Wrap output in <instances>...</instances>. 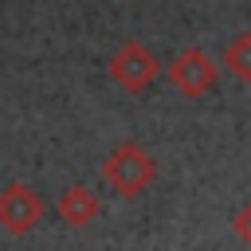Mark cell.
Segmentation results:
<instances>
[{"label": "cell", "mask_w": 251, "mask_h": 251, "mask_svg": "<svg viewBox=\"0 0 251 251\" xmlns=\"http://www.w3.org/2000/svg\"><path fill=\"white\" fill-rule=\"evenodd\" d=\"M231 231H235V239H239V243H247V247H251V200H247V204H239V208L231 212Z\"/></svg>", "instance_id": "7"}, {"label": "cell", "mask_w": 251, "mask_h": 251, "mask_svg": "<svg viewBox=\"0 0 251 251\" xmlns=\"http://www.w3.org/2000/svg\"><path fill=\"white\" fill-rule=\"evenodd\" d=\"M43 212H47V204H43V196H39L31 184L8 180V184L0 188V227H4L8 235H27V231L43 220Z\"/></svg>", "instance_id": "4"}, {"label": "cell", "mask_w": 251, "mask_h": 251, "mask_svg": "<svg viewBox=\"0 0 251 251\" xmlns=\"http://www.w3.org/2000/svg\"><path fill=\"white\" fill-rule=\"evenodd\" d=\"M98 212H102V204H98V196L86 184H71V188H63L55 196V216L67 227H86V224H94Z\"/></svg>", "instance_id": "5"}, {"label": "cell", "mask_w": 251, "mask_h": 251, "mask_svg": "<svg viewBox=\"0 0 251 251\" xmlns=\"http://www.w3.org/2000/svg\"><path fill=\"white\" fill-rule=\"evenodd\" d=\"M102 180L118 192V196H126V200H133V196H141L153 180H157V161L137 145V141H118L110 153H106V161H102Z\"/></svg>", "instance_id": "1"}, {"label": "cell", "mask_w": 251, "mask_h": 251, "mask_svg": "<svg viewBox=\"0 0 251 251\" xmlns=\"http://www.w3.org/2000/svg\"><path fill=\"white\" fill-rule=\"evenodd\" d=\"M224 67H227L243 86H251V31H239V35L227 39V47H224Z\"/></svg>", "instance_id": "6"}, {"label": "cell", "mask_w": 251, "mask_h": 251, "mask_svg": "<svg viewBox=\"0 0 251 251\" xmlns=\"http://www.w3.org/2000/svg\"><path fill=\"white\" fill-rule=\"evenodd\" d=\"M165 75H169V82H173L176 94L200 98V94H208L212 82H216V59H212L204 47L188 43V47H180V51L173 55V63L165 67Z\"/></svg>", "instance_id": "3"}, {"label": "cell", "mask_w": 251, "mask_h": 251, "mask_svg": "<svg viewBox=\"0 0 251 251\" xmlns=\"http://www.w3.org/2000/svg\"><path fill=\"white\" fill-rule=\"evenodd\" d=\"M157 55L141 43V39H126L114 55H110V63H106V71H110V78L126 90V94H141L153 78H157Z\"/></svg>", "instance_id": "2"}]
</instances>
